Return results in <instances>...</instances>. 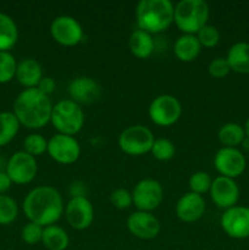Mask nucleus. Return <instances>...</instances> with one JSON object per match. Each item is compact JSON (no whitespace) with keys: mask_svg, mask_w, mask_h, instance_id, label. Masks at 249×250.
I'll list each match as a JSON object with an SVG mask.
<instances>
[{"mask_svg":"<svg viewBox=\"0 0 249 250\" xmlns=\"http://www.w3.org/2000/svg\"><path fill=\"white\" fill-rule=\"evenodd\" d=\"M22 209L29 222H34L42 227L51 226L63 214L62 197L51 186H39L26 195Z\"/></svg>","mask_w":249,"mask_h":250,"instance_id":"nucleus-1","label":"nucleus"},{"mask_svg":"<svg viewBox=\"0 0 249 250\" xmlns=\"http://www.w3.org/2000/svg\"><path fill=\"white\" fill-rule=\"evenodd\" d=\"M53 104L38 88L22 90L14 102V115L20 125L31 129L43 128L50 122Z\"/></svg>","mask_w":249,"mask_h":250,"instance_id":"nucleus-2","label":"nucleus"},{"mask_svg":"<svg viewBox=\"0 0 249 250\" xmlns=\"http://www.w3.org/2000/svg\"><path fill=\"white\" fill-rule=\"evenodd\" d=\"M173 11L170 0H141L136 9L137 24L149 34L160 33L173 23Z\"/></svg>","mask_w":249,"mask_h":250,"instance_id":"nucleus-3","label":"nucleus"},{"mask_svg":"<svg viewBox=\"0 0 249 250\" xmlns=\"http://www.w3.org/2000/svg\"><path fill=\"white\" fill-rule=\"evenodd\" d=\"M210 10L204 0H182L173 11V22L183 34H197L208 24Z\"/></svg>","mask_w":249,"mask_h":250,"instance_id":"nucleus-4","label":"nucleus"},{"mask_svg":"<svg viewBox=\"0 0 249 250\" xmlns=\"http://www.w3.org/2000/svg\"><path fill=\"white\" fill-rule=\"evenodd\" d=\"M84 120L82 107L71 99L60 100L53 105L50 122L59 133L73 137L83 128Z\"/></svg>","mask_w":249,"mask_h":250,"instance_id":"nucleus-5","label":"nucleus"},{"mask_svg":"<svg viewBox=\"0 0 249 250\" xmlns=\"http://www.w3.org/2000/svg\"><path fill=\"white\" fill-rule=\"evenodd\" d=\"M154 134L148 127L142 125H133L121 132L119 137V146L124 154L131 156H139L151 150Z\"/></svg>","mask_w":249,"mask_h":250,"instance_id":"nucleus-6","label":"nucleus"},{"mask_svg":"<svg viewBox=\"0 0 249 250\" xmlns=\"http://www.w3.org/2000/svg\"><path fill=\"white\" fill-rule=\"evenodd\" d=\"M149 117L155 125L168 127L175 125L182 115L180 100L171 94H161L154 98L149 105Z\"/></svg>","mask_w":249,"mask_h":250,"instance_id":"nucleus-7","label":"nucleus"},{"mask_svg":"<svg viewBox=\"0 0 249 250\" xmlns=\"http://www.w3.org/2000/svg\"><path fill=\"white\" fill-rule=\"evenodd\" d=\"M164 198V189L160 182L153 178H144L134 186L132 199L138 211L151 212L158 209Z\"/></svg>","mask_w":249,"mask_h":250,"instance_id":"nucleus-8","label":"nucleus"},{"mask_svg":"<svg viewBox=\"0 0 249 250\" xmlns=\"http://www.w3.org/2000/svg\"><path fill=\"white\" fill-rule=\"evenodd\" d=\"M5 172L15 185H28L34 180L38 172L36 158L24 150L16 151L7 161Z\"/></svg>","mask_w":249,"mask_h":250,"instance_id":"nucleus-9","label":"nucleus"},{"mask_svg":"<svg viewBox=\"0 0 249 250\" xmlns=\"http://www.w3.org/2000/svg\"><path fill=\"white\" fill-rule=\"evenodd\" d=\"M46 151L56 163L71 165L80 159L81 146L75 137L58 133L48 141Z\"/></svg>","mask_w":249,"mask_h":250,"instance_id":"nucleus-10","label":"nucleus"},{"mask_svg":"<svg viewBox=\"0 0 249 250\" xmlns=\"http://www.w3.org/2000/svg\"><path fill=\"white\" fill-rule=\"evenodd\" d=\"M50 34L54 41L61 45L73 46L82 41L83 29L75 17L61 15L55 17L51 22Z\"/></svg>","mask_w":249,"mask_h":250,"instance_id":"nucleus-11","label":"nucleus"},{"mask_svg":"<svg viewBox=\"0 0 249 250\" xmlns=\"http://www.w3.org/2000/svg\"><path fill=\"white\" fill-rule=\"evenodd\" d=\"M214 166L217 172L224 177L236 178L244 172L247 161L241 150L224 146L215 154Z\"/></svg>","mask_w":249,"mask_h":250,"instance_id":"nucleus-12","label":"nucleus"},{"mask_svg":"<svg viewBox=\"0 0 249 250\" xmlns=\"http://www.w3.org/2000/svg\"><path fill=\"white\" fill-rule=\"evenodd\" d=\"M221 227L225 233L234 239L249 237V208L233 207L225 210L221 216Z\"/></svg>","mask_w":249,"mask_h":250,"instance_id":"nucleus-13","label":"nucleus"},{"mask_svg":"<svg viewBox=\"0 0 249 250\" xmlns=\"http://www.w3.org/2000/svg\"><path fill=\"white\" fill-rule=\"evenodd\" d=\"M66 220L75 229H85L94 220V208L83 195L72 197L65 209Z\"/></svg>","mask_w":249,"mask_h":250,"instance_id":"nucleus-14","label":"nucleus"},{"mask_svg":"<svg viewBox=\"0 0 249 250\" xmlns=\"http://www.w3.org/2000/svg\"><path fill=\"white\" fill-rule=\"evenodd\" d=\"M210 197L217 208L229 209L236 207L239 199V188L233 178L219 177L214 178L210 187Z\"/></svg>","mask_w":249,"mask_h":250,"instance_id":"nucleus-15","label":"nucleus"},{"mask_svg":"<svg viewBox=\"0 0 249 250\" xmlns=\"http://www.w3.org/2000/svg\"><path fill=\"white\" fill-rule=\"evenodd\" d=\"M127 229L137 238L149 241L160 233V222L151 212L136 211L127 219Z\"/></svg>","mask_w":249,"mask_h":250,"instance_id":"nucleus-16","label":"nucleus"},{"mask_svg":"<svg viewBox=\"0 0 249 250\" xmlns=\"http://www.w3.org/2000/svg\"><path fill=\"white\" fill-rule=\"evenodd\" d=\"M102 88L99 83L90 77H77L68 84L71 100L80 104H92L99 99Z\"/></svg>","mask_w":249,"mask_h":250,"instance_id":"nucleus-17","label":"nucleus"},{"mask_svg":"<svg viewBox=\"0 0 249 250\" xmlns=\"http://www.w3.org/2000/svg\"><path fill=\"white\" fill-rule=\"evenodd\" d=\"M205 211L203 195L188 192L178 199L176 204V215L183 222H195L202 219Z\"/></svg>","mask_w":249,"mask_h":250,"instance_id":"nucleus-18","label":"nucleus"},{"mask_svg":"<svg viewBox=\"0 0 249 250\" xmlns=\"http://www.w3.org/2000/svg\"><path fill=\"white\" fill-rule=\"evenodd\" d=\"M43 68L41 63L37 60L31 58L23 59L17 63L16 68V78L19 83L27 88H37L39 82L43 78Z\"/></svg>","mask_w":249,"mask_h":250,"instance_id":"nucleus-19","label":"nucleus"},{"mask_svg":"<svg viewBox=\"0 0 249 250\" xmlns=\"http://www.w3.org/2000/svg\"><path fill=\"white\" fill-rule=\"evenodd\" d=\"M202 50L199 41L195 34H182L178 37L173 45V53L176 58L183 62H190L195 60Z\"/></svg>","mask_w":249,"mask_h":250,"instance_id":"nucleus-20","label":"nucleus"},{"mask_svg":"<svg viewBox=\"0 0 249 250\" xmlns=\"http://www.w3.org/2000/svg\"><path fill=\"white\" fill-rule=\"evenodd\" d=\"M231 71L237 73H249V43L238 42L229 48L226 56Z\"/></svg>","mask_w":249,"mask_h":250,"instance_id":"nucleus-21","label":"nucleus"},{"mask_svg":"<svg viewBox=\"0 0 249 250\" xmlns=\"http://www.w3.org/2000/svg\"><path fill=\"white\" fill-rule=\"evenodd\" d=\"M128 45L132 55L138 59H143V60L148 59L154 51L153 37L148 32L142 31V29H136L132 32Z\"/></svg>","mask_w":249,"mask_h":250,"instance_id":"nucleus-22","label":"nucleus"},{"mask_svg":"<svg viewBox=\"0 0 249 250\" xmlns=\"http://www.w3.org/2000/svg\"><path fill=\"white\" fill-rule=\"evenodd\" d=\"M19 39V28L12 17L0 12V51H9Z\"/></svg>","mask_w":249,"mask_h":250,"instance_id":"nucleus-23","label":"nucleus"},{"mask_svg":"<svg viewBox=\"0 0 249 250\" xmlns=\"http://www.w3.org/2000/svg\"><path fill=\"white\" fill-rule=\"evenodd\" d=\"M42 243L48 250H66L70 244L67 232L56 225L44 227Z\"/></svg>","mask_w":249,"mask_h":250,"instance_id":"nucleus-24","label":"nucleus"},{"mask_svg":"<svg viewBox=\"0 0 249 250\" xmlns=\"http://www.w3.org/2000/svg\"><path fill=\"white\" fill-rule=\"evenodd\" d=\"M217 137L225 146L236 148L237 146L243 143L247 136L246 132H244V127H242L238 124H234V122H228L219 129Z\"/></svg>","mask_w":249,"mask_h":250,"instance_id":"nucleus-25","label":"nucleus"},{"mask_svg":"<svg viewBox=\"0 0 249 250\" xmlns=\"http://www.w3.org/2000/svg\"><path fill=\"white\" fill-rule=\"evenodd\" d=\"M20 129V122L14 112H0V146L9 144L16 137Z\"/></svg>","mask_w":249,"mask_h":250,"instance_id":"nucleus-26","label":"nucleus"},{"mask_svg":"<svg viewBox=\"0 0 249 250\" xmlns=\"http://www.w3.org/2000/svg\"><path fill=\"white\" fill-rule=\"evenodd\" d=\"M19 215V207L17 203L11 197L5 194H0V225H10L17 219Z\"/></svg>","mask_w":249,"mask_h":250,"instance_id":"nucleus-27","label":"nucleus"},{"mask_svg":"<svg viewBox=\"0 0 249 250\" xmlns=\"http://www.w3.org/2000/svg\"><path fill=\"white\" fill-rule=\"evenodd\" d=\"M17 61L10 51H0V83H7L16 76Z\"/></svg>","mask_w":249,"mask_h":250,"instance_id":"nucleus-28","label":"nucleus"},{"mask_svg":"<svg viewBox=\"0 0 249 250\" xmlns=\"http://www.w3.org/2000/svg\"><path fill=\"white\" fill-rule=\"evenodd\" d=\"M150 153L159 161H168L175 156L176 146L170 139L158 138L154 141Z\"/></svg>","mask_w":249,"mask_h":250,"instance_id":"nucleus-29","label":"nucleus"},{"mask_svg":"<svg viewBox=\"0 0 249 250\" xmlns=\"http://www.w3.org/2000/svg\"><path fill=\"white\" fill-rule=\"evenodd\" d=\"M23 148L26 153L36 158L48 150V141L42 134H28L23 141Z\"/></svg>","mask_w":249,"mask_h":250,"instance_id":"nucleus-30","label":"nucleus"},{"mask_svg":"<svg viewBox=\"0 0 249 250\" xmlns=\"http://www.w3.org/2000/svg\"><path fill=\"white\" fill-rule=\"evenodd\" d=\"M211 183L212 180L209 173L204 172V171H198V172H194L190 176L188 185H189L190 192L203 195L204 193L209 192Z\"/></svg>","mask_w":249,"mask_h":250,"instance_id":"nucleus-31","label":"nucleus"},{"mask_svg":"<svg viewBox=\"0 0 249 250\" xmlns=\"http://www.w3.org/2000/svg\"><path fill=\"white\" fill-rule=\"evenodd\" d=\"M195 36H197L200 45L204 46V48H214L220 42L219 29L211 24H205Z\"/></svg>","mask_w":249,"mask_h":250,"instance_id":"nucleus-32","label":"nucleus"},{"mask_svg":"<svg viewBox=\"0 0 249 250\" xmlns=\"http://www.w3.org/2000/svg\"><path fill=\"white\" fill-rule=\"evenodd\" d=\"M43 229L44 227L39 226L34 222H28V224L24 225L21 231L22 241L29 246L39 243V242H42V237H43Z\"/></svg>","mask_w":249,"mask_h":250,"instance_id":"nucleus-33","label":"nucleus"},{"mask_svg":"<svg viewBox=\"0 0 249 250\" xmlns=\"http://www.w3.org/2000/svg\"><path fill=\"white\" fill-rule=\"evenodd\" d=\"M110 200H111L112 205L116 209L124 210L128 209L132 204H133V199H132V193H129L127 189L124 188H119L115 189L110 195Z\"/></svg>","mask_w":249,"mask_h":250,"instance_id":"nucleus-34","label":"nucleus"},{"mask_svg":"<svg viewBox=\"0 0 249 250\" xmlns=\"http://www.w3.org/2000/svg\"><path fill=\"white\" fill-rule=\"evenodd\" d=\"M209 75L214 78H224L231 72V67L226 58H216L208 66Z\"/></svg>","mask_w":249,"mask_h":250,"instance_id":"nucleus-35","label":"nucleus"},{"mask_svg":"<svg viewBox=\"0 0 249 250\" xmlns=\"http://www.w3.org/2000/svg\"><path fill=\"white\" fill-rule=\"evenodd\" d=\"M37 88H38V89L41 90L43 94L48 95L49 97V94L54 93V90L56 89V82H55V80L51 77H43L41 80V82H39L38 87Z\"/></svg>","mask_w":249,"mask_h":250,"instance_id":"nucleus-36","label":"nucleus"},{"mask_svg":"<svg viewBox=\"0 0 249 250\" xmlns=\"http://www.w3.org/2000/svg\"><path fill=\"white\" fill-rule=\"evenodd\" d=\"M11 185L12 182L7 173L4 171H0V194H5L11 188Z\"/></svg>","mask_w":249,"mask_h":250,"instance_id":"nucleus-37","label":"nucleus"},{"mask_svg":"<svg viewBox=\"0 0 249 250\" xmlns=\"http://www.w3.org/2000/svg\"><path fill=\"white\" fill-rule=\"evenodd\" d=\"M244 132H246V136L249 138V117L247 119L246 125H244Z\"/></svg>","mask_w":249,"mask_h":250,"instance_id":"nucleus-38","label":"nucleus"}]
</instances>
